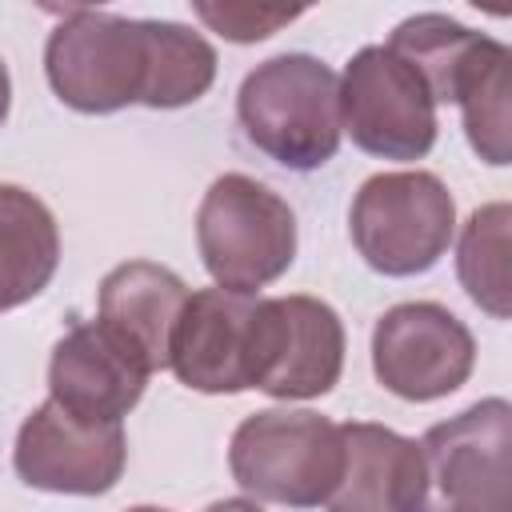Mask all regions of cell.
<instances>
[{
  "label": "cell",
  "instance_id": "e0dca14e",
  "mask_svg": "<svg viewBox=\"0 0 512 512\" xmlns=\"http://www.w3.org/2000/svg\"><path fill=\"white\" fill-rule=\"evenodd\" d=\"M508 224H512V208L504 200H492V204L476 208L464 220L460 244H456V276H460V288L492 320H508V312H512Z\"/></svg>",
  "mask_w": 512,
  "mask_h": 512
},
{
  "label": "cell",
  "instance_id": "9a60e30c",
  "mask_svg": "<svg viewBox=\"0 0 512 512\" xmlns=\"http://www.w3.org/2000/svg\"><path fill=\"white\" fill-rule=\"evenodd\" d=\"M56 268L60 228L52 208L20 184H0V316L36 300Z\"/></svg>",
  "mask_w": 512,
  "mask_h": 512
},
{
  "label": "cell",
  "instance_id": "7402d4cb",
  "mask_svg": "<svg viewBox=\"0 0 512 512\" xmlns=\"http://www.w3.org/2000/svg\"><path fill=\"white\" fill-rule=\"evenodd\" d=\"M128 512H172V508H156V504H136V508H128Z\"/></svg>",
  "mask_w": 512,
  "mask_h": 512
},
{
  "label": "cell",
  "instance_id": "ac0fdd59",
  "mask_svg": "<svg viewBox=\"0 0 512 512\" xmlns=\"http://www.w3.org/2000/svg\"><path fill=\"white\" fill-rule=\"evenodd\" d=\"M484 32L444 16V12H416L408 20H400L388 36V48L396 56H404L432 88V100L436 104H448V88H452V76L456 68L464 64V56L476 48Z\"/></svg>",
  "mask_w": 512,
  "mask_h": 512
},
{
  "label": "cell",
  "instance_id": "30bf717a",
  "mask_svg": "<svg viewBox=\"0 0 512 512\" xmlns=\"http://www.w3.org/2000/svg\"><path fill=\"white\" fill-rule=\"evenodd\" d=\"M128 464L124 424H80L44 400L16 432L12 468L28 488L56 496H104Z\"/></svg>",
  "mask_w": 512,
  "mask_h": 512
},
{
  "label": "cell",
  "instance_id": "8992f818",
  "mask_svg": "<svg viewBox=\"0 0 512 512\" xmlns=\"http://www.w3.org/2000/svg\"><path fill=\"white\" fill-rule=\"evenodd\" d=\"M420 512H512V408L504 396L432 424L420 436Z\"/></svg>",
  "mask_w": 512,
  "mask_h": 512
},
{
  "label": "cell",
  "instance_id": "3957f363",
  "mask_svg": "<svg viewBox=\"0 0 512 512\" xmlns=\"http://www.w3.org/2000/svg\"><path fill=\"white\" fill-rule=\"evenodd\" d=\"M196 248L216 288L256 296L296 260V212L268 184L224 172L196 208Z\"/></svg>",
  "mask_w": 512,
  "mask_h": 512
},
{
  "label": "cell",
  "instance_id": "6da1fadb",
  "mask_svg": "<svg viewBox=\"0 0 512 512\" xmlns=\"http://www.w3.org/2000/svg\"><path fill=\"white\" fill-rule=\"evenodd\" d=\"M44 76L60 104L108 116L128 104L184 108L216 80V48L180 20H136L100 8H64L48 32Z\"/></svg>",
  "mask_w": 512,
  "mask_h": 512
},
{
  "label": "cell",
  "instance_id": "2e32d148",
  "mask_svg": "<svg viewBox=\"0 0 512 512\" xmlns=\"http://www.w3.org/2000/svg\"><path fill=\"white\" fill-rule=\"evenodd\" d=\"M448 104L460 108L472 152L484 164L504 168L512 160V144H508L512 136V52L508 44L480 36L452 76Z\"/></svg>",
  "mask_w": 512,
  "mask_h": 512
},
{
  "label": "cell",
  "instance_id": "277c9868",
  "mask_svg": "<svg viewBox=\"0 0 512 512\" xmlns=\"http://www.w3.org/2000/svg\"><path fill=\"white\" fill-rule=\"evenodd\" d=\"M340 424L308 408H264L236 424L228 444L232 480L284 508H324L340 480Z\"/></svg>",
  "mask_w": 512,
  "mask_h": 512
},
{
  "label": "cell",
  "instance_id": "5b68a950",
  "mask_svg": "<svg viewBox=\"0 0 512 512\" xmlns=\"http://www.w3.org/2000/svg\"><path fill=\"white\" fill-rule=\"evenodd\" d=\"M348 232L372 272L420 276L456 236V200L436 172H376L352 196Z\"/></svg>",
  "mask_w": 512,
  "mask_h": 512
},
{
  "label": "cell",
  "instance_id": "ba28073f",
  "mask_svg": "<svg viewBox=\"0 0 512 512\" xmlns=\"http://www.w3.org/2000/svg\"><path fill=\"white\" fill-rule=\"evenodd\" d=\"M344 320L316 296H260L252 336V388L276 400H316L340 384Z\"/></svg>",
  "mask_w": 512,
  "mask_h": 512
},
{
  "label": "cell",
  "instance_id": "ffe728a7",
  "mask_svg": "<svg viewBox=\"0 0 512 512\" xmlns=\"http://www.w3.org/2000/svg\"><path fill=\"white\" fill-rule=\"evenodd\" d=\"M204 512H264L256 500H248V496H228V500H216V504H208Z\"/></svg>",
  "mask_w": 512,
  "mask_h": 512
},
{
  "label": "cell",
  "instance_id": "9c48e42d",
  "mask_svg": "<svg viewBox=\"0 0 512 512\" xmlns=\"http://www.w3.org/2000/svg\"><path fill=\"white\" fill-rule=\"evenodd\" d=\"M476 368V340L468 324L436 300H408L388 308L372 328L376 380L412 404L452 396Z\"/></svg>",
  "mask_w": 512,
  "mask_h": 512
},
{
  "label": "cell",
  "instance_id": "7a4b0ae2",
  "mask_svg": "<svg viewBox=\"0 0 512 512\" xmlns=\"http://www.w3.org/2000/svg\"><path fill=\"white\" fill-rule=\"evenodd\" d=\"M244 140L288 172L324 168L340 152V76L308 52L256 64L236 92Z\"/></svg>",
  "mask_w": 512,
  "mask_h": 512
},
{
  "label": "cell",
  "instance_id": "5bb4252c",
  "mask_svg": "<svg viewBox=\"0 0 512 512\" xmlns=\"http://www.w3.org/2000/svg\"><path fill=\"white\" fill-rule=\"evenodd\" d=\"M184 304L188 284L172 268L156 260H128L100 280L96 320L116 332L148 364V372H160L168 368V348Z\"/></svg>",
  "mask_w": 512,
  "mask_h": 512
},
{
  "label": "cell",
  "instance_id": "44dd1931",
  "mask_svg": "<svg viewBox=\"0 0 512 512\" xmlns=\"http://www.w3.org/2000/svg\"><path fill=\"white\" fill-rule=\"evenodd\" d=\"M8 108H12V76H8V64L0 60V128L8 120Z\"/></svg>",
  "mask_w": 512,
  "mask_h": 512
},
{
  "label": "cell",
  "instance_id": "8fae6325",
  "mask_svg": "<svg viewBox=\"0 0 512 512\" xmlns=\"http://www.w3.org/2000/svg\"><path fill=\"white\" fill-rule=\"evenodd\" d=\"M148 364L100 320H76L48 356V400L80 424L124 420L144 388Z\"/></svg>",
  "mask_w": 512,
  "mask_h": 512
},
{
  "label": "cell",
  "instance_id": "4fadbf2b",
  "mask_svg": "<svg viewBox=\"0 0 512 512\" xmlns=\"http://www.w3.org/2000/svg\"><path fill=\"white\" fill-rule=\"evenodd\" d=\"M340 480L324 512H420L424 460L420 444L372 420L340 424Z\"/></svg>",
  "mask_w": 512,
  "mask_h": 512
},
{
  "label": "cell",
  "instance_id": "d6986e66",
  "mask_svg": "<svg viewBox=\"0 0 512 512\" xmlns=\"http://www.w3.org/2000/svg\"><path fill=\"white\" fill-rule=\"evenodd\" d=\"M192 12L220 32L232 44H256L268 40L272 32H280L284 24H292L296 16H304V8H264V4H204L196 0Z\"/></svg>",
  "mask_w": 512,
  "mask_h": 512
},
{
  "label": "cell",
  "instance_id": "52a82bcc",
  "mask_svg": "<svg viewBox=\"0 0 512 512\" xmlns=\"http://www.w3.org/2000/svg\"><path fill=\"white\" fill-rule=\"evenodd\" d=\"M340 128L368 156L424 160L436 144L432 88L388 44H368L344 64Z\"/></svg>",
  "mask_w": 512,
  "mask_h": 512
},
{
  "label": "cell",
  "instance_id": "7c38bea8",
  "mask_svg": "<svg viewBox=\"0 0 512 512\" xmlns=\"http://www.w3.org/2000/svg\"><path fill=\"white\" fill-rule=\"evenodd\" d=\"M256 300L260 296L224 288L188 292L168 348V368L184 388L204 396H236L252 388Z\"/></svg>",
  "mask_w": 512,
  "mask_h": 512
}]
</instances>
